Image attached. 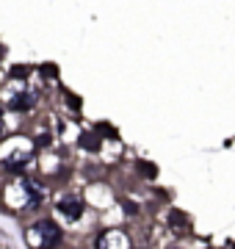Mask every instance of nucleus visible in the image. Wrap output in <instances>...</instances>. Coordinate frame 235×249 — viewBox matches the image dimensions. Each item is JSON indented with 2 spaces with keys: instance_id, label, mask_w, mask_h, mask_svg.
Instances as JSON below:
<instances>
[{
  "instance_id": "nucleus-6",
  "label": "nucleus",
  "mask_w": 235,
  "mask_h": 249,
  "mask_svg": "<svg viewBox=\"0 0 235 249\" xmlns=\"http://www.w3.org/2000/svg\"><path fill=\"white\" fill-rule=\"evenodd\" d=\"M83 147H89V150H94V147H97V142H94V136H83Z\"/></svg>"
},
{
  "instance_id": "nucleus-3",
  "label": "nucleus",
  "mask_w": 235,
  "mask_h": 249,
  "mask_svg": "<svg viewBox=\"0 0 235 249\" xmlns=\"http://www.w3.org/2000/svg\"><path fill=\"white\" fill-rule=\"evenodd\" d=\"M97 249H130V247H127V238L122 232H102V235H97Z\"/></svg>"
},
{
  "instance_id": "nucleus-5",
  "label": "nucleus",
  "mask_w": 235,
  "mask_h": 249,
  "mask_svg": "<svg viewBox=\"0 0 235 249\" xmlns=\"http://www.w3.org/2000/svg\"><path fill=\"white\" fill-rule=\"evenodd\" d=\"M28 160H31V152L28 150H14V152H6V166L9 169H22Z\"/></svg>"
},
{
  "instance_id": "nucleus-2",
  "label": "nucleus",
  "mask_w": 235,
  "mask_h": 249,
  "mask_svg": "<svg viewBox=\"0 0 235 249\" xmlns=\"http://www.w3.org/2000/svg\"><path fill=\"white\" fill-rule=\"evenodd\" d=\"M58 211H61L69 222H75V219H81V213H83V199H78V196H64L61 202H58Z\"/></svg>"
},
{
  "instance_id": "nucleus-4",
  "label": "nucleus",
  "mask_w": 235,
  "mask_h": 249,
  "mask_svg": "<svg viewBox=\"0 0 235 249\" xmlns=\"http://www.w3.org/2000/svg\"><path fill=\"white\" fill-rule=\"evenodd\" d=\"M34 103H36V94H34V91H17V94L9 100L11 111H28V108H34Z\"/></svg>"
},
{
  "instance_id": "nucleus-7",
  "label": "nucleus",
  "mask_w": 235,
  "mask_h": 249,
  "mask_svg": "<svg viewBox=\"0 0 235 249\" xmlns=\"http://www.w3.org/2000/svg\"><path fill=\"white\" fill-rule=\"evenodd\" d=\"M6 133V124H3V116H0V136Z\"/></svg>"
},
{
  "instance_id": "nucleus-1",
  "label": "nucleus",
  "mask_w": 235,
  "mask_h": 249,
  "mask_svg": "<svg viewBox=\"0 0 235 249\" xmlns=\"http://www.w3.org/2000/svg\"><path fill=\"white\" fill-rule=\"evenodd\" d=\"M25 238L34 249H50V247H55V244L61 241V230H58L53 222H39V224H34V227L28 230Z\"/></svg>"
}]
</instances>
